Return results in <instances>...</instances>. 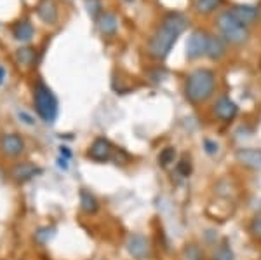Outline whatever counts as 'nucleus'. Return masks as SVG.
<instances>
[{"label":"nucleus","instance_id":"obj_21","mask_svg":"<svg viewBox=\"0 0 261 260\" xmlns=\"http://www.w3.org/2000/svg\"><path fill=\"white\" fill-rule=\"evenodd\" d=\"M174 157H176V149L174 147H166L164 150H161L159 154V164L161 166H169L171 162H174Z\"/></svg>","mask_w":261,"mask_h":260},{"label":"nucleus","instance_id":"obj_8","mask_svg":"<svg viewBox=\"0 0 261 260\" xmlns=\"http://www.w3.org/2000/svg\"><path fill=\"white\" fill-rule=\"evenodd\" d=\"M237 112H239L237 103H235L233 100H230L228 96H221V98L214 103V115H216L218 119L225 121V123L233 121Z\"/></svg>","mask_w":261,"mask_h":260},{"label":"nucleus","instance_id":"obj_16","mask_svg":"<svg viewBox=\"0 0 261 260\" xmlns=\"http://www.w3.org/2000/svg\"><path fill=\"white\" fill-rule=\"evenodd\" d=\"M226 54V40L223 37L209 35V44H207V53L205 56L211 60H220Z\"/></svg>","mask_w":261,"mask_h":260},{"label":"nucleus","instance_id":"obj_11","mask_svg":"<svg viewBox=\"0 0 261 260\" xmlns=\"http://www.w3.org/2000/svg\"><path fill=\"white\" fill-rule=\"evenodd\" d=\"M35 12L45 25H54L58 21V16H60L58 6L54 0H39V4H37V7H35Z\"/></svg>","mask_w":261,"mask_h":260},{"label":"nucleus","instance_id":"obj_2","mask_svg":"<svg viewBox=\"0 0 261 260\" xmlns=\"http://www.w3.org/2000/svg\"><path fill=\"white\" fill-rule=\"evenodd\" d=\"M216 89V74L209 68H197L185 81V96L190 103H204Z\"/></svg>","mask_w":261,"mask_h":260},{"label":"nucleus","instance_id":"obj_19","mask_svg":"<svg viewBox=\"0 0 261 260\" xmlns=\"http://www.w3.org/2000/svg\"><path fill=\"white\" fill-rule=\"evenodd\" d=\"M16 60L24 66H32L33 61H35V51L32 48H19L16 51Z\"/></svg>","mask_w":261,"mask_h":260},{"label":"nucleus","instance_id":"obj_25","mask_svg":"<svg viewBox=\"0 0 261 260\" xmlns=\"http://www.w3.org/2000/svg\"><path fill=\"white\" fill-rule=\"evenodd\" d=\"M185 255H187L188 260H200L202 258V253L199 250V246L197 245H190L187 250H185Z\"/></svg>","mask_w":261,"mask_h":260},{"label":"nucleus","instance_id":"obj_15","mask_svg":"<svg viewBox=\"0 0 261 260\" xmlns=\"http://www.w3.org/2000/svg\"><path fill=\"white\" fill-rule=\"evenodd\" d=\"M39 173H40V170L35 164H32V162H19V164H16L12 168L11 175L14 177V180H18V182H28V180H32Z\"/></svg>","mask_w":261,"mask_h":260},{"label":"nucleus","instance_id":"obj_7","mask_svg":"<svg viewBox=\"0 0 261 260\" xmlns=\"http://www.w3.org/2000/svg\"><path fill=\"white\" fill-rule=\"evenodd\" d=\"M87 156L96 162H105V161H108V159H112L113 145L107 140V138H96L89 147Z\"/></svg>","mask_w":261,"mask_h":260},{"label":"nucleus","instance_id":"obj_22","mask_svg":"<svg viewBox=\"0 0 261 260\" xmlns=\"http://www.w3.org/2000/svg\"><path fill=\"white\" fill-rule=\"evenodd\" d=\"M86 7H87V12H89L91 18L98 19L103 12H101V2L99 0H86Z\"/></svg>","mask_w":261,"mask_h":260},{"label":"nucleus","instance_id":"obj_28","mask_svg":"<svg viewBox=\"0 0 261 260\" xmlns=\"http://www.w3.org/2000/svg\"><path fill=\"white\" fill-rule=\"evenodd\" d=\"M127 2H134V0H127Z\"/></svg>","mask_w":261,"mask_h":260},{"label":"nucleus","instance_id":"obj_9","mask_svg":"<svg viewBox=\"0 0 261 260\" xmlns=\"http://www.w3.org/2000/svg\"><path fill=\"white\" fill-rule=\"evenodd\" d=\"M127 251L134 258L143 260L150 253V243L143 234H133L127 240Z\"/></svg>","mask_w":261,"mask_h":260},{"label":"nucleus","instance_id":"obj_13","mask_svg":"<svg viewBox=\"0 0 261 260\" xmlns=\"http://www.w3.org/2000/svg\"><path fill=\"white\" fill-rule=\"evenodd\" d=\"M11 32H12V37L18 42H30L33 39V35H35V28H33V25L28 19L16 21V23L12 25Z\"/></svg>","mask_w":261,"mask_h":260},{"label":"nucleus","instance_id":"obj_12","mask_svg":"<svg viewBox=\"0 0 261 260\" xmlns=\"http://www.w3.org/2000/svg\"><path fill=\"white\" fill-rule=\"evenodd\" d=\"M96 25H98V30L101 32V35L105 37H112L117 33V28H119V19H117L115 14L112 12H103L98 19H96Z\"/></svg>","mask_w":261,"mask_h":260},{"label":"nucleus","instance_id":"obj_24","mask_svg":"<svg viewBox=\"0 0 261 260\" xmlns=\"http://www.w3.org/2000/svg\"><path fill=\"white\" fill-rule=\"evenodd\" d=\"M176 171H178L181 177H188V175L192 173V164H190V161H187V159L179 161L178 164H176Z\"/></svg>","mask_w":261,"mask_h":260},{"label":"nucleus","instance_id":"obj_17","mask_svg":"<svg viewBox=\"0 0 261 260\" xmlns=\"http://www.w3.org/2000/svg\"><path fill=\"white\" fill-rule=\"evenodd\" d=\"M81 208H82L84 213H87V215L96 213V211H98V208H99L98 199H96L89 191H86V188H82V191H81Z\"/></svg>","mask_w":261,"mask_h":260},{"label":"nucleus","instance_id":"obj_14","mask_svg":"<svg viewBox=\"0 0 261 260\" xmlns=\"http://www.w3.org/2000/svg\"><path fill=\"white\" fill-rule=\"evenodd\" d=\"M230 12L241 21L242 25H246V27L254 23L259 16V11L252 6H235L233 9H230Z\"/></svg>","mask_w":261,"mask_h":260},{"label":"nucleus","instance_id":"obj_20","mask_svg":"<svg viewBox=\"0 0 261 260\" xmlns=\"http://www.w3.org/2000/svg\"><path fill=\"white\" fill-rule=\"evenodd\" d=\"M213 260H235V253H233V250L230 248L228 241H223L221 245L218 246L213 255Z\"/></svg>","mask_w":261,"mask_h":260},{"label":"nucleus","instance_id":"obj_6","mask_svg":"<svg viewBox=\"0 0 261 260\" xmlns=\"http://www.w3.org/2000/svg\"><path fill=\"white\" fill-rule=\"evenodd\" d=\"M24 140L18 133H6L0 138V150L7 157H18L24 152Z\"/></svg>","mask_w":261,"mask_h":260},{"label":"nucleus","instance_id":"obj_4","mask_svg":"<svg viewBox=\"0 0 261 260\" xmlns=\"http://www.w3.org/2000/svg\"><path fill=\"white\" fill-rule=\"evenodd\" d=\"M216 25H218V30H220L221 37L226 42H230V44L241 45L249 39V30H247V27L242 25L230 11L221 12L216 19Z\"/></svg>","mask_w":261,"mask_h":260},{"label":"nucleus","instance_id":"obj_1","mask_svg":"<svg viewBox=\"0 0 261 260\" xmlns=\"http://www.w3.org/2000/svg\"><path fill=\"white\" fill-rule=\"evenodd\" d=\"M188 25V18L181 12H169L164 16L161 27L153 33L148 42V54L155 60H164L171 53L172 45L176 44L178 37L185 32Z\"/></svg>","mask_w":261,"mask_h":260},{"label":"nucleus","instance_id":"obj_23","mask_svg":"<svg viewBox=\"0 0 261 260\" xmlns=\"http://www.w3.org/2000/svg\"><path fill=\"white\" fill-rule=\"evenodd\" d=\"M249 234L256 241H261V217H254L249 224Z\"/></svg>","mask_w":261,"mask_h":260},{"label":"nucleus","instance_id":"obj_27","mask_svg":"<svg viewBox=\"0 0 261 260\" xmlns=\"http://www.w3.org/2000/svg\"><path fill=\"white\" fill-rule=\"evenodd\" d=\"M6 77H7V70L4 68L2 65H0V86L4 84V81H6Z\"/></svg>","mask_w":261,"mask_h":260},{"label":"nucleus","instance_id":"obj_18","mask_svg":"<svg viewBox=\"0 0 261 260\" xmlns=\"http://www.w3.org/2000/svg\"><path fill=\"white\" fill-rule=\"evenodd\" d=\"M223 4V0H195V11L199 12V14H213L216 9H220V6Z\"/></svg>","mask_w":261,"mask_h":260},{"label":"nucleus","instance_id":"obj_10","mask_svg":"<svg viewBox=\"0 0 261 260\" xmlns=\"http://www.w3.org/2000/svg\"><path fill=\"white\" fill-rule=\"evenodd\" d=\"M239 164L251 168V170H261V149H239L235 154Z\"/></svg>","mask_w":261,"mask_h":260},{"label":"nucleus","instance_id":"obj_5","mask_svg":"<svg viewBox=\"0 0 261 260\" xmlns=\"http://www.w3.org/2000/svg\"><path fill=\"white\" fill-rule=\"evenodd\" d=\"M209 33L204 30H195L190 33L187 40V58L188 60H197L207 53Z\"/></svg>","mask_w":261,"mask_h":260},{"label":"nucleus","instance_id":"obj_3","mask_svg":"<svg viewBox=\"0 0 261 260\" xmlns=\"http://www.w3.org/2000/svg\"><path fill=\"white\" fill-rule=\"evenodd\" d=\"M33 105L35 110L42 121H45L47 124H53L58 117V98L53 93V89L39 81L33 87Z\"/></svg>","mask_w":261,"mask_h":260},{"label":"nucleus","instance_id":"obj_26","mask_svg":"<svg viewBox=\"0 0 261 260\" xmlns=\"http://www.w3.org/2000/svg\"><path fill=\"white\" fill-rule=\"evenodd\" d=\"M204 147H205V152L211 154V156L218 152V144H214V141H211V140H205L204 141Z\"/></svg>","mask_w":261,"mask_h":260}]
</instances>
